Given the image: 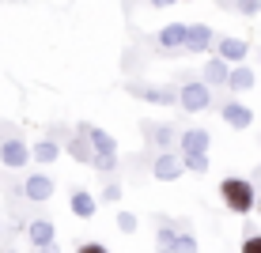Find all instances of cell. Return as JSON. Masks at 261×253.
<instances>
[{
    "label": "cell",
    "mask_w": 261,
    "mask_h": 253,
    "mask_svg": "<svg viewBox=\"0 0 261 253\" xmlns=\"http://www.w3.org/2000/svg\"><path fill=\"white\" fill-rule=\"evenodd\" d=\"M220 201L231 215H250L257 208V189L250 178H223L220 182Z\"/></svg>",
    "instance_id": "6da1fadb"
},
{
    "label": "cell",
    "mask_w": 261,
    "mask_h": 253,
    "mask_svg": "<svg viewBox=\"0 0 261 253\" xmlns=\"http://www.w3.org/2000/svg\"><path fill=\"white\" fill-rule=\"evenodd\" d=\"M76 132H84V136L95 144V151H98L95 170H106V174H110V170H118V140H114L110 132L98 129V125H91V121H80Z\"/></svg>",
    "instance_id": "7a4b0ae2"
},
{
    "label": "cell",
    "mask_w": 261,
    "mask_h": 253,
    "mask_svg": "<svg viewBox=\"0 0 261 253\" xmlns=\"http://www.w3.org/2000/svg\"><path fill=\"white\" fill-rule=\"evenodd\" d=\"M178 91H182L178 106H182L186 114H201V110H208V106H212V87L204 83V79H190V83H182Z\"/></svg>",
    "instance_id": "3957f363"
},
{
    "label": "cell",
    "mask_w": 261,
    "mask_h": 253,
    "mask_svg": "<svg viewBox=\"0 0 261 253\" xmlns=\"http://www.w3.org/2000/svg\"><path fill=\"white\" fill-rule=\"evenodd\" d=\"M31 159H34V151L23 144V136H4V140H0V162H4L8 170H19Z\"/></svg>",
    "instance_id": "277c9868"
},
{
    "label": "cell",
    "mask_w": 261,
    "mask_h": 253,
    "mask_svg": "<svg viewBox=\"0 0 261 253\" xmlns=\"http://www.w3.org/2000/svg\"><path fill=\"white\" fill-rule=\"evenodd\" d=\"M182 174H186V162H182V155H174V151H159V155L151 159V178H155V182H178Z\"/></svg>",
    "instance_id": "5b68a950"
},
{
    "label": "cell",
    "mask_w": 261,
    "mask_h": 253,
    "mask_svg": "<svg viewBox=\"0 0 261 253\" xmlns=\"http://www.w3.org/2000/svg\"><path fill=\"white\" fill-rule=\"evenodd\" d=\"M220 117H223V125L235 129V132H246L250 125H254V110H250L246 102H239V98H227L223 110H220Z\"/></svg>",
    "instance_id": "8992f818"
},
{
    "label": "cell",
    "mask_w": 261,
    "mask_h": 253,
    "mask_svg": "<svg viewBox=\"0 0 261 253\" xmlns=\"http://www.w3.org/2000/svg\"><path fill=\"white\" fill-rule=\"evenodd\" d=\"M125 91L133 98H144V102H155V106H170L182 98V91H174V87H148V83H125Z\"/></svg>",
    "instance_id": "52a82bcc"
},
{
    "label": "cell",
    "mask_w": 261,
    "mask_h": 253,
    "mask_svg": "<svg viewBox=\"0 0 261 253\" xmlns=\"http://www.w3.org/2000/svg\"><path fill=\"white\" fill-rule=\"evenodd\" d=\"M216 57H223L231 68H235V65H246V57H250V42H242V38H227V34H223V38L216 42Z\"/></svg>",
    "instance_id": "ba28073f"
},
{
    "label": "cell",
    "mask_w": 261,
    "mask_h": 253,
    "mask_svg": "<svg viewBox=\"0 0 261 253\" xmlns=\"http://www.w3.org/2000/svg\"><path fill=\"white\" fill-rule=\"evenodd\" d=\"M178 148H182V155H208L212 132L208 129H186L182 136H178Z\"/></svg>",
    "instance_id": "9c48e42d"
},
{
    "label": "cell",
    "mask_w": 261,
    "mask_h": 253,
    "mask_svg": "<svg viewBox=\"0 0 261 253\" xmlns=\"http://www.w3.org/2000/svg\"><path fill=\"white\" fill-rule=\"evenodd\" d=\"M159 49L163 53H174V49H186V42H190V23H167L163 31H159Z\"/></svg>",
    "instance_id": "30bf717a"
},
{
    "label": "cell",
    "mask_w": 261,
    "mask_h": 253,
    "mask_svg": "<svg viewBox=\"0 0 261 253\" xmlns=\"http://www.w3.org/2000/svg\"><path fill=\"white\" fill-rule=\"evenodd\" d=\"M65 151L76 162H84V166H95V159H98V151H95V144L84 136V132H72L68 136V144H65Z\"/></svg>",
    "instance_id": "8fae6325"
},
{
    "label": "cell",
    "mask_w": 261,
    "mask_h": 253,
    "mask_svg": "<svg viewBox=\"0 0 261 253\" xmlns=\"http://www.w3.org/2000/svg\"><path fill=\"white\" fill-rule=\"evenodd\" d=\"M27 234H31L34 249H49V246H57V227H53L49 219H31V223H27Z\"/></svg>",
    "instance_id": "7c38bea8"
},
{
    "label": "cell",
    "mask_w": 261,
    "mask_h": 253,
    "mask_svg": "<svg viewBox=\"0 0 261 253\" xmlns=\"http://www.w3.org/2000/svg\"><path fill=\"white\" fill-rule=\"evenodd\" d=\"M23 196H27V201H34V204L49 201V196H53V178L49 174H31L23 182Z\"/></svg>",
    "instance_id": "4fadbf2b"
},
{
    "label": "cell",
    "mask_w": 261,
    "mask_h": 253,
    "mask_svg": "<svg viewBox=\"0 0 261 253\" xmlns=\"http://www.w3.org/2000/svg\"><path fill=\"white\" fill-rule=\"evenodd\" d=\"M216 34H212V26L208 23H190V42H186V49H193V53H208L216 49Z\"/></svg>",
    "instance_id": "5bb4252c"
},
{
    "label": "cell",
    "mask_w": 261,
    "mask_h": 253,
    "mask_svg": "<svg viewBox=\"0 0 261 253\" xmlns=\"http://www.w3.org/2000/svg\"><path fill=\"white\" fill-rule=\"evenodd\" d=\"M254 87H257V72L254 68H246V65L231 68V79H227V91L231 95H246V91H254Z\"/></svg>",
    "instance_id": "9a60e30c"
},
{
    "label": "cell",
    "mask_w": 261,
    "mask_h": 253,
    "mask_svg": "<svg viewBox=\"0 0 261 253\" xmlns=\"http://www.w3.org/2000/svg\"><path fill=\"white\" fill-rule=\"evenodd\" d=\"M144 132H148V140L155 144L159 151H170L174 136H182V132H174V125H159V121H144Z\"/></svg>",
    "instance_id": "2e32d148"
},
{
    "label": "cell",
    "mask_w": 261,
    "mask_h": 253,
    "mask_svg": "<svg viewBox=\"0 0 261 253\" xmlns=\"http://www.w3.org/2000/svg\"><path fill=\"white\" fill-rule=\"evenodd\" d=\"M204 83L208 87H227V79H231V65L223 57H208V65H204Z\"/></svg>",
    "instance_id": "e0dca14e"
},
{
    "label": "cell",
    "mask_w": 261,
    "mask_h": 253,
    "mask_svg": "<svg viewBox=\"0 0 261 253\" xmlns=\"http://www.w3.org/2000/svg\"><path fill=\"white\" fill-rule=\"evenodd\" d=\"M68 208H72V215L76 219H91V215L98 212V201L87 189H72V201H68Z\"/></svg>",
    "instance_id": "ac0fdd59"
},
{
    "label": "cell",
    "mask_w": 261,
    "mask_h": 253,
    "mask_svg": "<svg viewBox=\"0 0 261 253\" xmlns=\"http://www.w3.org/2000/svg\"><path fill=\"white\" fill-rule=\"evenodd\" d=\"M31 151H34V162H38V166H53V162L61 159V144L53 140V136H42Z\"/></svg>",
    "instance_id": "d6986e66"
},
{
    "label": "cell",
    "mask_w": 261,
    "mask_h": 253,
    "mask_svg": "<svg viewBox=\"0 0 261 253\" xmlns=\"http://www.w3.org/2000/svg\"><path fill=\"white\" fill-rule=\"evenodd\" d=\"M178 234H182V231H174V227H159V231H155V249H159V253H174Z\"/></svg>",
    "instance_id": "ffe728a7"
},
{
    "label": "cell",
    "mask_w": 261,
    "mask_h": 253,
    "mask_svg": "<svg viewBox=\"0 0 261 253\" xmlns=\"http://www.w3.org/2000/svg\"><path fill=\"white\" fill-rule=\"evenodd\" d=\"M182 162H186V170H190V174H208V170H212L208 155H182Z\"/></svg>",
    "instance_id": "44dd1931"
},
{
    "label": "cell",
    "mask_w": 261,
    "mask_h": 253,
    "mask_svg": "<svg viewBox=\"0 0 261 253\" xmlns=\"http://www.w3.org/2000/svg\"><path fill=\"white\" fill-rule=\"evenodd\" d=\"M137 227H140V219L133 212H118V231L121 234H137Z\"/></svg>",
    "instance_id": "7402d4cb"
},
{
    "label": "cell",
    "mask_w": 261,
    "mask_h": 253,
    "mask_svg": "<svg viewBox=\"0 0 261 253\" xmlns=\"http://www.w3.org/2000/svg\"><path fill=\"white\" fill-rule=\"evenodd\" d=\"M174 253H201V246H197V238L193 234H178V246H174Z\"/></svg>",
    "instance_id": "603a6c76"
},
{
    "label": "cell",
    "mask_w": 261,
    "mask_h": 253,
    "mask_svg": "<svg viewBox=\"0 0 261 253\" xmlns=\"http://www.w3.org/2000/svg\"><path fill=\"white\" fill-rule=\"evenodd\" d=\"M102 201H106V204H118V201H121V185H118V182H110V185L102 189Z\"/></svg>",
    "instance_id": "cb8c5ba5"
},
{
    "label": "cell",
    "mask_w": 261,
    "mask_h": 253,
    "mask_svg": "<svg viewBox=\"0 0 261 253\" xmlns=\"http://www.w3.org/2000/svg\"><path fill=\"white\" fill-rule=\"evenodd\" d=\"M235 8H239L242 15H257L261 12V0H235Z\"/></svg>",
    "instance_id": "d4e9b609"
},
{
    "label": "cell",
    "mask_w": 261,
    "mask_h": 253,
    "mask_svg": "<svg viewBox=\"0 0 261 253\" xmlns=\"http://www.w3.org/2000/svg\"><path fill=\"white\" fill-rule=\"evenodd\" d=\"M242 253H261V234H246L242 238Z\"/></svg>",
    "instance_id": "484cf974"
},
{
    "label": "cell",
    "mask_w": 261,
    "mask_h": 253,
    "mask_svg": "<svg viewBox=\"0 0 261 253\" xmlns=\"http://www.w3.org/2000/svg\"><path fill=\"white\" fill-rule=\"evenodd\" d=\"M76 253H110V246H102V242H80Z\"/></svg>",
    "instance_id": "4316f807"
},
{
    "label": "cell",
    "mask_w": 261,
    "mask_h": 253,
    "mask_svg": "<svg viewBox=\"0 0 261 253\" xmlns=\"http://www.w3.org/2000/svg\"><path fill=\"white\" fill-rule=\"evenodd\" d=\"M155 8H170V4H178V0H151Z\"/></svg>",
    "instance_id": "83f0119b"
},
{
    "label": "cell",
    "mask_w": 261,
    "mask_h": 253,
    "mask_svg": "<svg viewBox=\"0 0 261 253\" xmlns=\"http://www.w3.org/2000/svg\"><path fill=\"white\" fill-rule=\"evenodd\" d=\"M34 253H57V246H49V249H34Z\"/></svg>",
    "instance_id": "f1b7e54d"
},
{
    "label": "cell",
    "mask_w": 261,
    "mask_h": 253,
    "mask_svg": "<svg viewBox=\"0 0 261 253\" xmlns=\"http://www.w3.org/2000/svg\"><path fill=\"white\" fill-rule=\"evenodd\" d=\"M257 65H261V49H257Z\"/></svg>",
    "instance_id": "f546056e"
},
{
    "label": "cell",
    "mask_w": 261,
    "mask_h": 253,
    "mask_svg": "<svg viewBox=\"0 0 261 253\" xmlns=\"http://www.w3.org/2000/svg\"><path fill=\"white\" fill-rule=\"evenodd\" d=\"M257 208H261V201H257Z\"/></svg>",
    "instance_id": "4dcf8cb0"
},
{
    "label": "cell",
    "mask_w": 261,
    "mask_h": 253,
    "mask_svg": "<svg viewBox=\"0 0 261 253\" xmlns=\"http://www.w3.org/2000/svg\"><path fill=\"white\" fill-rule=\"evenodd\" d=\"M257 140H261V136H257Z\"/></svg>",
    "instance_id": "1f68e13d"
}]
</instances>
